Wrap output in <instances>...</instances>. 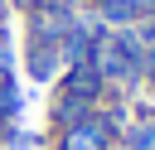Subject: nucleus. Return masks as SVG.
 <instances>
[{
    "mask_svg": "<svg viewBox=\"0 0 155 150\" xmlns=\"http://www.w3.org/2000/svg\"><path fill=\"white\" fill-rule=\"evenodd\" d=\"M48 150H121V131L102 116V106L87 116V121H78V126H68V131H53L48 135Z\"/></svg>",
    "mask_w": 155,
    "mask_h": 150,
    "instance_id": "obj_1",
    "label": "nucleus"
},
{
    "mask_svg": "<svg viewBox=\"0 0 155 150\" xmlns=\"http://www.w3.org/2000/svg\"><path fill=\"white\" fill-rule=\"evenodd\" d=\"M58 92H68V97H82V102H107V82H102V73L92 68V63H73V68H63L58 73Z\"/></svg>",
    "mask_w": 155,
    "mask_h": 150,
    "instance_id": "obj_2",
    "label": "nucleus"
},
{
    "mask_svg": "<svg viewBox=\"0 0 155 150\" xmlns=\"http://www.w3.org/2000/svg\"><path fill=\"white\" fill-rule=\"evenodd\" d=\"M24 73L29 82H58L63 73V58H58V44H44V39H24Z\"/></svg>",
    "mask_w": 155,
    "mask_h": 150,
    "instance_id": "obj_3",
    "label": "nucleus"
},
{
    "mask_svg": "<svg viewBox=\"0 0 155 150\" xmlns=\"http://www.w3.org/2000/svg\"><path fill=\"white\" fill-rule=\"evenodd\" d=\"M92 111H97V102H82V97H68V92H53V102H48V131H68V126L87 121Z\"/></svg>",
    "mask_w": 155,
    "mask_h": 150,
    "instance_id": "obj_4",
    "label": "nucleus"
},
{
    "mask_svg": "<svg viewBox=\"0 0 155 150\" xmlns=\"http://www.w3.org/2000/svg\"><path fill=\"white\" fill-rule=\"evenodd\" d=\"M5 77H15V44L10 39H0V82Z\"/></svg>",
    "mask_w": 155,
    "mask_h": 150,
    "instance_id": "obj_5",
    "label": "nucleus"
},
{
    "mask_svg": "<svg viewBox=\"0 0 155 150\" xmlns=\"http://www.w3.org/2000/svg\"><path fill=\"white\" fill-rule=\"evenodd\" d=\"M63 5H78V0H63Z\"/></svg>",
    "mask_w": 155,
    "mask_h": 150,
    "instance_id": "obj_6",
    "label": "nucleus"
},
{
    "mask_svg": "<svg viewBox=\"0 0 155 150\" xmlns=\"http://www.w3.org/2000/svg\"><path fill=\"white\" fill-rule=\"evenodd\" d=\"M0 5H10V0H0Z\"/></svg>",
    "mask_w": 155,
    "mask_h": 150,
    "instance_id": "obj_7",
    "label": "nucleus"
},
{
    "mask_svg": "<svg viewBox=\"0 0 155 150\" xmlns=\"http://www.w3.org/2000/svg\"><path fill=\"white\" fill-rule=\"evenodd\" d=\"M150 150H155V145H150Z\"/></svg>",
    "mask_w": 155,
    "mask_h": 150,
    "instance_id": "obj_8",
    "label": "nucleus"
}]
</instances>
